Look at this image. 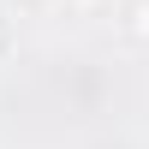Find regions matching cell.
Returning <instances> with one entry per match:
<instances>
[{
  "mask_svg": "<svg viewBox=\"0 0 149 149\" xmlns=\"http://www.w3.org/2000/svg\"><path fill=\"white\" fill-rule=\"evenodd\" d=\"M12 54V18H6V6H0V60Z\"/></svg>",
  "mask_w": 149,
  "mask_h": 149,
  "instance_id": "obj_1",
  "label": "cell"
}]
</instances>
